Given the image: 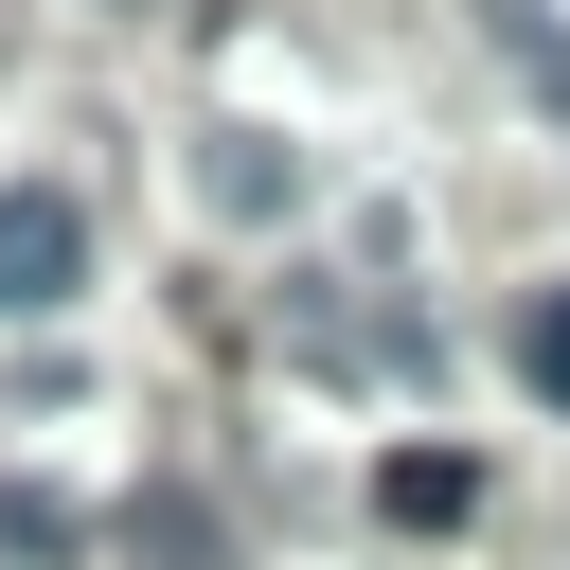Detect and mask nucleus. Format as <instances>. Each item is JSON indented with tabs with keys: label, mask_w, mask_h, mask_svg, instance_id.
I'll use <instances>...</instances> for the list:
<instances>
[{
	"label": "nucleus",
	"mask_w": 570,
	"mask_h": 570,
	"mask_svg": "<svg viewBox=\"0 0 570 570\" xmlns=\"http://www.w3.org/2000/svg\"><path fill=\"white\" fill-rule=\"evenodd\" d=\"M89 285V214H71V178H0V321H53Z\"/></svg>",
	"instance_id": "f257e3e1"
},
{
	"label": "nucleus",
	"mask_w": 570,
	"mask_h": 570,
	"mask_svg": "<svg viewBox=\"0 0 570 570\" xmlns=\"http://www.w3.org/2000/svg\"><path fill=\"white\" fill-rule=\"evenodd\" d=\"M125 552H142V570H232L214 499H178V481H142V499H125Z\"/></svg>",
	"instance_id": "f03ea898"
},
{
	"label": "nucleus",
	"mask_w": 570,
	"mask_h": 570,
	"mask_svg": "<svg viewBox=\"0 0 570 570\" xmlns=\"http://www.w3.org/2000/svg\"><path fill=\"white\" fill-rule=\"evenodd\" d=\"M374 499H392L410 534H445V517L481 499V463H463V445H392V463H374Z\"/></svg>",
	"instance_id": "7ed1b4c3"
},
{
	"label": "nucleus",
	"mask_w": 570,
	"mask_h": 570,
	"mask_svg": "<svg viewBox=\"0 0 570 570\" xmlns=\"http://www.w3.org/2000/svg\"><path fill=\"white\" fill-rule=\"evenodd\" d=\"M53 552H89V517L53 481H0V570H53Z\"/></svg>",
	"instance_id": "20e7f679"
},
{
	"label": "nucleus",
	"mask_w": 570,
	"mask_h": 570,
	"mask_svg": "<svg viewBox=\"0 0 570 570\" xmlns=\"http://www.w3.org/2000/svg\"><path fill=\"white\" fill-rule=\"evenodd\" d=\"M196 178H214V214H285V196H303V160H285V142H214Z\"/></svg>",
	"instance_id": "39448f33"
},
{
	"label": "nucleus",
	"mask_w": 570,
	"mask_h": 570,
	"mask_svg": "<svg viewBox=\"0 0 570 570\" xmlns=\"http://www.w3.org/2000/svg\"><path fill=\"white\" fill-rule=\"evenodd\" d=\"M481 36H499V53H517V71H534V107H570V36H552V18H534V0H481Z\"/></svg>",
	"instance_id": "423d86ee"
},
{
	"label": "nucleus",
	"mask_w": 570,
	"mask_h": 570,
	"mask_svg": "<svg viewBox=\"0 0 570 570\" xmlns=\"http://www.w3.org/2000/svg\"><path fill=\"white\" fill-rule=\"evenodd\" d=\"M517 374H534V392H552V410H570V285H552V303H534V321H517Z\"/></svg>",
	"instance_id": "0eeeda50"
},
{
	"label": "nucleus",
	"mask_w": 570,
	"mask_h": 570,
	"mask_svg": "<svg viewBox=\"0 0 570 570\" xmlns=\"http://www.w3.org/2000/svg\"><path fill=\"white\" fill-rule=\"evenodd\" d=\"M107 18H160V0H107Z\"/></svg>",
	"instance_id": "6e6552de"
}]
</instances>
